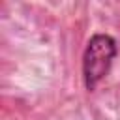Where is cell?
Wrapping results in <instances>:
<instances>
[{"label":"cell","instance_id":"obj_1","mask_svg":"<svg viewBox=\"0 0 120 120\" xmlns=\"http://www.w3.org/2000/svg\"><path fill=\"white\" fill-rule=\"evenodd\" d=\"M118 54V43L109 34H94L82 52V82L88 92H94L98 84L109 75L111 66Z\"/></svg>","mask_w":120,"mask_h":120}]
</instances>
